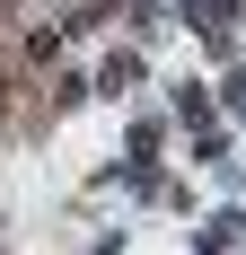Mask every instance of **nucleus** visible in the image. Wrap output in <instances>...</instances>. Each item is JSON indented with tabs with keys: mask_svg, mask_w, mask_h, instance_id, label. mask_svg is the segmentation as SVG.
Here are the masks:
<instances>
[{
	"mask_svg": "<svg viewBox=\"0 0 246 255\" xmlns=\"http://www.w3.org/2000/svg\"><path fill=\"white\" fill-rule=\"evenodd\" d=\"M229 18H238V0H202V26H211V35H220Z\"/></svg>",
	"mask_w": 246,
	"mask_h": 255,
	"instance_id": "obj_1",
	"label": "nucleus"
},
{
	"mask_svg": "<svg viewBox=\"0 0 246 255\" xmlns=\"http://www.w3.org/2000/svg\"><path fill=\"white\" fill-rule=\"evenodd\" d=\"M0 9H9V0H0Z\"/></svg>",
	"mask_w": 246,
	"mask_h": 255,
	"instance_id": "obj_2",
	"label": "nucleus"
}]
</instances>
